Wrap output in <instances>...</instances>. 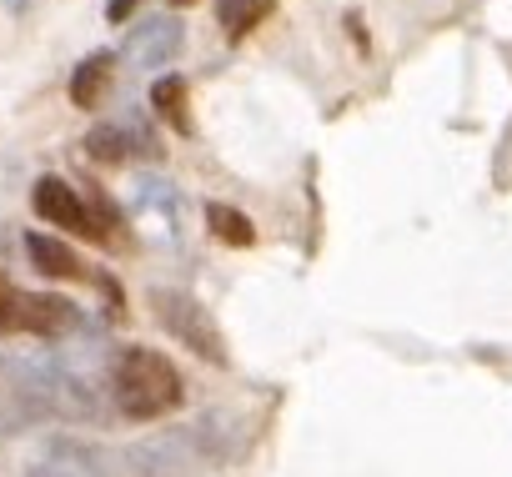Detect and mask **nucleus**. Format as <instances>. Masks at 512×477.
Wrapping results in <instances>:
<instances>
[{
  "label": "nucleus",
  "mask_w": 512,
  "mask_h": 477,
  "mask_svg": "<svg viewBox=\"0 0 512 477\" xmlns=\"http://www.w3.org/2000/svg\"><path fill=\"white\" fill-rule=\"evenodd\" d=\"M121 457H126L131 477H211L216 472L201 457V447L191 442L186 427H171V432H156L146 442H131V447H121Z\"/></svg>",
  "instance_id": "39448f33"
},
{
  "label": "nucleus",
  "mask_w": 512,
  "mask_h": 477,
  "mask_svg": "<svg viewBox=\"0 0 512 477\" xmlns=\"http://www.w3.org/2000/svg\"><path fill=\"white\" fill-rule=\"evenodd\" d=\"M111 71H116V56H111V51H91V56L71 71V101H76L81 111H96L101 96H106V86H111Z\"/></svg>",
  "instance_id": "9b49d317"
},
{
  "label": "nucleus",
  "mask_w": 512,
  "mask_h": 477,
  "mask_svg": "<svg viewBox=\"0 0 512 477\" xmlns=\"http://www.w3.org/2000/svg\"><path fill=\"white\" fill-rule=\"evenodd\" d=\"M347 36H352L357 51H367V26H362V16H347Z\"/></svg>",
  "instance_id": "a211bd4d"
},
{
  "label": "nucleus",
  "mask_w": 512,
  "mask_h": 477,
  "mask_svg": "<svg viewBox=\"0 0 512 477\" xmlns=\"http://www.w3.org/2000/svg\"><path fill=\"white\" fill-rule=\"evenodd\" d=\"M181 46H186L181 21H176V16H156V21H146V26L131 31V41H126V61L141 66V71H156V66H171V61L181 56Z\"/></svg>",
  "instance_id": "1a4fd4ad"
},
{
  "label": "nucleus",
  "mask_w": 512,
  "mask_h": 477,
  "mask_svg": "<svg viewBox=\"0 0 512 477\" xmlns=\"http://www.w3.org/2000/svg\"><path fill=\"white\" fill-rule=\"evenodd\" d=\"M0 6H6L11 16H26V11H31V0H0Z\"/></svg>",
  "instance_id": "6ab92c4d"
},
{
  "label": "nucleus",
  "mask_w": 512,
  "mask_h": 477,
  "mask_svg": "<svg viewBox=\"0 0 512 477\" xmlns=\"http://www.w3.org/2000/svg\"><path fill=\"white\" fill-rule=\"evenodd\" d=\"M151 317H156L186 352H196L201 362L231 367V352H226V337H221L216 317H211L206 302H196L191 292H181V287H151Z\"/></svg>",
  "instance_id": "7ed1b4c3"
},
{
  "label": "nucleus",
  "mask_w": 512,
  "mask_h": 477,
  "mask_svg": "<svg viewBox=\"0 0 512 477\" xmlns=\"http://www.w3.org/2000/svg\"><path fill=\"white\" fill-rule=\"evenodd\" d=\"M186 432H191V442L201 447V457H206L216 472L231 467V462L246 452V422H241L236 412H226V407H211V412L191 417Z\"/></svg>",
  "instance_id": "0eeeda50"
},
{
  "label": "nucleus",
  "mask_w": 512,
  "mask_h": 477,
  "mask_svg": "<svg viewBox=\"0 0 512 477\" xmlns=\"http://www.w3.org/2000/svg\"><path fill=\"white\" fill-rule=\"evenodd\" d=\"M206 231L221 247H256V226L246 211L226 206V201H206Z\"/></svg>",
  "instance_id": "f8f14e48"
},
{
  "label": "nucleus",
  "mask_w": 512,
  "mask_h": 477,
  "mask_svg": "<svg viewBox=\"0 0 512 477\" xmlns=\"http://www.w3.org/2000/svg\"><path fill=\"white\" fill-rule=\"evenodd\" d=\"M41 422H56L46 357H0V437H21Z\"/></svg>",
  "instance_id": "f03ea898"
},
{
  "label": "nucleus",
  "mask_w": 512,
  "mask_h": 477,
  "mask_svg": "<svg viewBox=\"0 0 512 477\" xmlns=\"http://www.w3.org/2000/svg\"><path fill=\"white\" fill-rule=\"evenodd\" d=\"M136 6H141V0H111V6H106V21H111V26H121Z\"/></svg>",
  "instance_id": "dca6fc26"
},
{
  "label": "nucleus",
  "mask_w": 512,
  "mask_h": 477,
  "mask_svg": "<svg viewBox=\"0 0 512 477\" xmlns=\"http://www.w3.org/2000/svg\"><path fill=\"white\" fill-rule=\"evenodd\" d=\"M11 287H16V282H11L6 272H0V302H6V297H11Z\"/></svg>",
  "instance_id": "aec40b11"
},
{
  "label": "nucleus",
  "mask_w": 512,
  "mask_h": 477,
  "mask_svg": "<svg viewBox=\"0 0 512 477\" xmlns=\"http://www.w3.org/2000/svg\"><path fill=\"white\" fill-rule=\"evenodd\" d=\"M171 6H191V0H171Z\"/></svg>",
  "instance_id": "412c9836"
},
{
  "label": "nucleus",
  "mask_w": 512,
  "mask_h": 477,
  "mask_svg": "<svg viewBox=\"0 0 512 477\" xmlns=\"http://www.w3.org/2000/svg\"><path fill=\"white\" fill-rule=\"evenodd\" d=\"M46 462L76 472V477H131L121 447H101V442H81V437H56L46 447Z\"/></svg>",
  "instance_id": "6e6552de"
},
{
  "label": "nucleus",
  "mask_w": 512,
  "mask_h": 477,
  "mask_svg": "<svg viewBox=\"0 0 512 477\" xmlns=\"http://www.w3.org/2000/svg\"><path fill=\"white\" fill-rule=\"evenodd\" d=\"M86 156H96L101 166H121V161H131V156H136L131 131H126V126H96V131H86Z\"/></svg>",
  "instance_id": "2eb2a0df"
},
{
  "label": "nucleus",
  "mask_w": 512,
  "mask_h": 477,
  "mask_svg": "<svg viewBox=\"0 0 512 477\" xmlns=\"http://www.w3.org/2000/svg\"><path fill=\"white\" fill-rule=\"evenodd\" d=\"M272 6H277V0H221L216 16H221V26L231 31V41H241V36H251L256 26L272 16Z\"/></svg>",
  "instance_id": "4468645a"
},
{
  "label": "nucleus",
  "mask_w": 512,
  "mask_h": 477,
  "mask_svg": "<svg viewBox=\"0 0 512 477\" xmlns=\"http://www.w3.org/2000/svg\"><path fill=\"white\" fill-rule=\"evenodd\" d=\"M186 76H156V86H151V111L156 116H166V126L171 131H181V136H191V111H186Z\"/></svg>",
  "instance_id": "ddd939ff"
},
{
  "label": "nucleus",
  "mask_w": 512,
  "mask_h": 477,
  "mask_svg": "<svg viewBox=\"0 0 512 477\" xmlns=\"http://www.w3.org/2000/svg\"><path fill=\"white\" fill-rule=\"evenodd\" d=\"M111 402L121 417L131 422H151V417H166L186 402V387H181V372L156 352V347H121L116 362H111Z\"/></svg>",
  "instance_id": "f257e3e1"
},
{
  "label": "nucleus",
  "mask_w": 512,
  "mask_h": 477,
  "mask_svg": "<svg viewBox=\"0 0 512 477\" xmlns=\"http://www.w3.org/2000/svg\"><path fill=\"white\" fill-rule=\"evenodd\" d=\"M31 206H36V216H46L51 226H61V231H71V236H86V242H101V247L111 242L106 226L91 216L86 196H76V186L61 181V176H41L36 191H31Z\"/></svg>",
  "instance_id": "423d86ee"
},
{
  "label": "nucleus",
  "mask_w": 512,
  "mask_h": 477,
  "mask_svg": "<svg viewBox=\"0 0 512 477\" xmlns=\"http://www.w3.org/2000/svg\"><path fill=\"white\" fill-rule=\"evenodd\" d=\"M26 257H31V267H36L41 277H56V282H76V277H86L81 257H76V252L61 242V236L26 231Z\"/></svg>",
  "instance_id": "9d476101"
},
{
  "label": "nucleus",
  "mask_w": 512,
  "mask_h": 477,
  "mask_svg": "<svg viewBox=\"0 0 512 477\" xmlns=\"http://www.w3.org/2000/svg\"><path fill=\"white\" fill-rule=\"evenodd\" d=\"M81 332V307L56 297V292H21L0 302V337H76Z\"/></svg>",
  "instance_id": "20e7f679"
},
{
  "label": "nucleus",
  "mask_w": 512,
  "mask_h": 477,
  "mask_svg": "<svg viewBox=\"0 0 512 477\" xmlns=\"http://www.w3.org/2000/svg\"><path fill=\"white\" fill-rule=\"evenodd\" d=\"M26 477H76V472H66V467H56V462H46V457H41V462H31V472H26Z\"/></svg>",
  "instance_id": "f3484780"
}]
</instances>
